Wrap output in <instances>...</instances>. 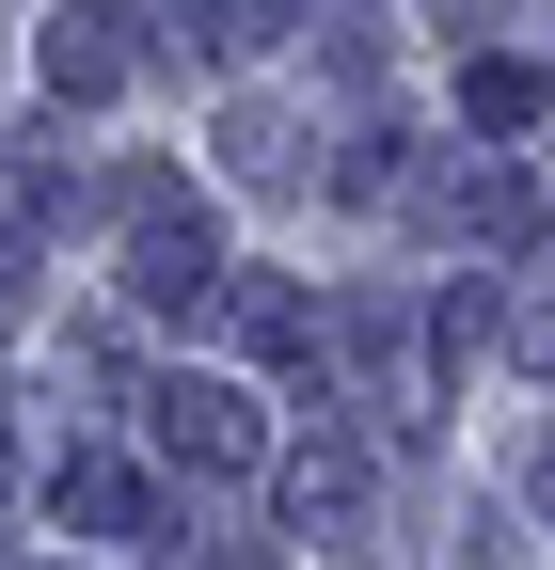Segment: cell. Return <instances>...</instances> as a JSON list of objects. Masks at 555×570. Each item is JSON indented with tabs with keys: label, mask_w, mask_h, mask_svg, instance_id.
I'll use <instances>...</instances> for the list:
<instances>
[{
	"label": "cell",
	"mask_w": 555,
	"mask_h": 570,
	"mask_svg": "<svg viewBox=\"0 0 555 570\" xmlns=\"http://www.w3.org/2000/svg\"><path fill=\"white\" fill-rule=\"evenodd\" d=\"M127 302H144V317H191V302H223V238L159 206V223H144V254H127Z\"/></svg>",
	"instance_id": "obj_1"
},
{
	"label": "cell",
	"mask_w": 555,
	"mask_h": 570,
	"mask_svg": "<svg viewBox=\"0 0 555 570\" xmlns=\"http://www.w3.org/2000/svg\"><path fill=\"white\" fill-rule=\"evenodd\" d=\"M286 508H302V539L366 554V444H302V460H286Z\"/></svg>",
	"instance_id": "obj_2"
},
{
	"label": "cell",
	"mask_w": 555,
	"mask_h": 570,
	"mask_svg": "<svg viewBox=\"0 0 555 570\" xmlns=\"http://www.w3.org/2000/svg\"><path fill=\"white\" fill-rule=\"evenodd\" d=\"M159 444H175V460H254V412H238L223 381H175V396H159Z\"/></svg>",
	"instance_id": "obj_3"
},
{
	"label": "cell",
	"mask_w": 555,
	"mask_h": 570,
	"mask_svg": "<svg viewBox=\"0 0 555 570\" xmlns=\"http://www.w3.org/2000/svg\"><path fill=\"white\" fill-rule=\"evenodd\" d=\"M111 80H127L111 17H64V32H48V96H111Z\"/></svg>",
	"instance_id": "obj_4"
},
{
	"label": "cell",
	"mask_w": 555,
	"mask_h": 570,
	"mask_svg": "<svg viewBox=\"0 0 555 570\" xmlns=\"http://www.w3.org/2000/svg\"><path fill=\"white\" fill-rule=\"evenodd\" d=\"M223 302H238V333H254V348H302V333H318L286 269H238V285H223Z\"/></svg>",
	"instance_id": "obj_5"
},
{
	"label": "cell",
	"mask_w": 555,
	"mask_h": 570,
	"mask_svg": "<svg viewBox=\"0 0 555 570\" xmlns=\"http://www.w3.org/2000/svg\"><path fill=\"white\" fill-rule=\"evenodd\" d=\"M64 508L127 539V523H144V475H127V460H64Z\"/></svg>",
	"instance_id": "obj_6"
},
{
	"label": "cell",
	"mask_w": 555,
	"mask_h": 570,
	"mask_svg": "<svg viewBox=\"0 0 555 570\" xmlns=\"http://www.w3.org/2000/svg\"><path fill=\"white\" fill-rule=\"evenodd\" d=\"M539 111V63H476V127H524Z\"/></svg>",
	"instance_id": "obj_7"
},
{
	"label": "cell",
	"mask_w": 555,
	"mask_h": 570,
	"mask_svg": "<svg viewBox=\"0 0 555 570\" xmlns=\"http://www.w3.org/2000/svg\"><path fill=\"white\" fill-rule=\"evenodd\" d=\"M539 508H555V444H539Z\"/></svg>",
	"instance_id": "obj_8"
}]
</instances>
